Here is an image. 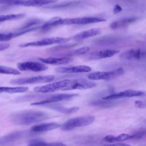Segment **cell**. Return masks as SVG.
<instances>
[{"instance_id":"cell-1","label":"cell","mask_w":146,"mask_h":146,"mask_svg":"<svg viewBox=\"0 0 146 146\" xmlns=\"http://www.w3.org/2000/svg\"><path fill=\"white\" fill-rule=\"evenodd\" d=\"M106 21V20L104 18L93 17H84L64 19H62L60 17H54L47 22L44 23L41 28L44 30H47L52 27L60 25H84Z\"/></svg>"},{"instance_id":"cell-2","label":"cell","mask_w":146,"mask_h":146,"mask_svg":"<svg viewBox=\"0 0 146 146\" xmlns=\"http://www.w3.org/2000/svg\"><path fill=\"white\" fill-rule=\"evenodd\" d=\"M48 116L45 112L38 111H25L11 115L10 120L18 125H27L46 120Z\"/></svg>"},{"instance_id":"cell-3","label":"cell","mask_w":146,"mask_h":146,"mask_svg":"<svg viewBox=\"0 0 146 146\" xmlns=\"http://www.w3.org/2000/svg\"><path fill=\"white\" fill-rule=\"evenodd\" d=\"M95 120V117L92 115L78 116L68 119L60 127L62 131H70L74 128L87 126Z\"/></svg>"},{"instance_id":"cell-4","label":"cell","mask_w":146,"mask_h":146,"mask_svg":"<svg viewBox=\"0 0 146 146\" xmlns=\"http://www.w3.org/2000/svg\"><path fill=\"white\" fill-rule=\"evenodd\" d=\"M70 38H64V37H51L42 39L39 40L33 41L30 42L24 43L19 44L21 47H39L44 46L47 45H52L55 44L64 43L69 41Z\"/></svg>"},{"instance_id":"cell-5","label":"cell","mask_w":146,"mask_h":146,"mask_svg":"<svg viewBox=\"0 0 146 146\" xmlns=\"http://www.w3.org/2000/svg\"><path fill=\"white\" fill-rule=\"evenodd\" d=\"M70 79H64L52 83L46 84L44 86H38L34 88V91L38 93H50L58 91H65L68 86Z\"/></svg>"},{"instance_id":"cell-6","label":"cell","mask_w":146,"mask_h":146,"mask_svg":"<svg viewBox=\"0 0 146 146\" xmlns=\"http://www.w3.org/2000/svg\"><path fill=\"white\" fill-rule=\"evenodd\" d=\"M124 70L123 68H117L108 71H98L92 72L88 75L87 77L90 80H111L123 75Z\"/></svg>"},{"instance_id":"cell-7","label":"cell","mask_w":146,"mask_h":146,"mask_svg":"<svg viewBox=\"0 0 146 146\" xmlns=\"http://www.w3.org/2000/svg\"><path fill=\"white\" fill-rule=\"evenodd\" d=\"M78 96L77 94H56L53 95L51 96H49L46 99L42 100L40 101H38L36 102L32 103L31 104V106H44L46 104H50L54 103H56L62 101L70 100H71L76 96Z\"/></svg>"},{"instance_id":"cell-8","label":"cell","mask_w":146,"mask_h":146,"mask_svg":"<svg viewBox=\"0 0 146 146\" xmlns=\"http://www.w3.org/2000/svg\"><path fill=\"white\" fill-rule=\"evenodd\" d=\"M54 76L52 75L46 76H37L31 77H26L22 78H18L10 80V83L13 84H35V83H47L53 81Z\"/></svg>"},{"instance_id":"cell-9","label":"cell","mask_w":146,"mask_h":146,"mask_svg":"<svg viewBox=\"0 0 146 146\" xmlns=\"http://www.w3.org/2000/svg\"><path fill=\"white\" fill-rule=\"evenodd\" d=\"M17 67L20 71L33 72L44 71L48 69V67L43 63L33 61L19 62L17 64Z\"/></svg>"},{"instance_id":"cell-10","label":"cell","mask_w":146,"mask_h":146,"mask_svg":"<svg viewBox=\"0 0 146 146\" xmlns=\"http://www.w3.org/2000/svg\"><path fill=\"white\" fill-rule=\"evenodd\" d=\"M96 84L92 81L83 79H70L65 91L74 90H85L94 88Z\"/></svg>"},{"instance_id":"cell-11","label":"cell","mask_w":146,"mask_h":146,"mask_svg":"<svg viewBox=\"0 0 146 146\" xmlns=\"http://www.w3.org/2000/svg\"><path fill=\"white\" fill-rule=\"evenodd\" d=\"M144 92L141 91H136L132 90H127L123 91H120L119 92H113L107 96L102 98L104 100H114L116 99L124 98H132L144 95Z\"/></svg>"},{"instance_id":"cell-12","label":"cell","mask_w":146,"mask_h":146,"mask_svg":"<svg viewBox=\"0 0 146 146\" xmlns=\"http://www.w3.org/2000/svg\"><path fill=\"white\" fill-rule=\"evenodd\" d=\"M57 0H17L13 5L25 7H38L54 3Z\"/></svg>"},{"instance_id":"cell-13","label":"cell","mask_w":146,"mask_h":146,"mask_svg":"<svg viewBox=\"0 0 146 146\" xmlns=\"http://www.w3.org/2000/svg\"><path fill=\"white\" fill-rule=\"evenodd\" d=\"M119 52V50L113 49H106L98 51L92 52L87 55L86 58L90 60H97L110 58Z\"/></svg>"},{"instance_id":"cell-14","label":"cell","mask_w":146,"mask_h":146,"mask_svg":"<svg viewBox=\"0 0 146 146\" xmlns=\"http://www.w3.org/2000/svg\"><path fill=\"white\" fill-rule=\"evenodd\" d=\"M91 71V68L86 65H79L76 66L59 67L55 68V71L58 73H84Z\"/></svg>"},{"instance_id":"cell-15","label":"cell","mask_w":146,"mask_h":146,"mask_svg":"<svg viewBox=\"0 0 146 146\" xmlns=\"http://www.w3.org/2000/svg\"><path fill=\"white\" fill-rule=\"evenodd\" d=\"M100 34H101V30L100 29H98V28L91 29H89V30L82 31L81 33H79L72 36L71 38H70V39H72L75 41H80L88 38L98 35Z\"/></svg>"},{"instance_id":"cell-16","label":"cell","mask_w":146,"mask_h":146,"mask_svg":"<svg viewBox=\"0 0 146 146\" xmlns=\"http://www.w3.org/2000/svg\"><path fill=\"white\" fill-rule=\"evenodd\" d=\"M146 55V52L141 49H130L120 55V58L125 59H140Z\"/></svg>"},{"instance_id":"cell-17","label":"cell","mask_w":146,"mask_h":146,"mask_svg":"<svg viewBox=\"0 0 146 146\" xmlns=\"http://www.w3.org/2000/svg\"><path fill=\"white\" fill-rule=\"evenodd\" d=\"M39 60L43 63L50 64H55V65H61L65 64L71 62L72 60V59L70 57L67 56H62L60 58H54V57H49V58H40Z\"/></svg>"},{"instance_id":"cell-18","label":"cell","mask_w":146,"mask_h":146,"mask_svg":"<svg viewBox=\"0 0 146 146\" xmlns=\"http://www.w3.org/2000/svg\"><path fill=\"white\" fill-rule=\"evenodd\" d=\"M60 127V125L56 123H47L37 124L31 128V131L34 132H43L55 129Z\"/></svg>"},{"instance_id":"cell-19","label":"cell","mask_w":146,"mask_h":146,"mask_svg":"<svg viewBox=\"0 0 146 146\" xmlns=\"http://www.w3.org/2000/svg\"><path fill=\"white\" fill-rule=\"evenodd\" d=\"M137 20L136 17L124 18L115 22H113L110 25V27L112 29H117L121 27H124L128 26L129 24L134 22Z\"/></svg>"},{"instance_id":"cell-20","label":"cell","mask_w":146,"mask_h":146,"mask_svg":"<svg viewBox=\"0 0 146 146\" xmlns=\"http://www.w3.org/2000/svg\"><path fill=\"white\" fill-rule=\"evenodd\" d=\"M132 139V135L131 134H127V133H121L117 136L109 135L106 136L103 138V140L108 142V143H114V142H119L127 140Z\"/></svg>"},{"instance_id":"cell-21","label":"cell","mask_w":146,"mask_h":146,"mask_svg":"<svg viewBox=\"0 0 146 146\" xmlns=\"http://www.w3.org/2000/svg\"><path fill=\"white\" fill-rule=\"evenodd\" d=\"M44 106H46L49 108H51L53 110H55L56 111L63 113H66V114H70V113H72L77 112L79 110V108L78 107H64L63 106H58V105H52V104H46L44 105Z\"/></svg>"},{"instance_id":"cell-22","label":"cell","mask_w":146,"mask_h":146,"mask_svg":"<svg viewBox=\"0 0 146 146\" xmlns=\"http://www.w3.org/2000/svg\"><path fill=\"white\" fill-rule=\"evenodd\" d=\"M27 87L18 86V87H0V94L9 93H22L25 92L28 90Z\"/></svg>"},{"instance_id":"cell-23","label":"cell","mask_w":146,"mask_h":146,"mask_svg":"<svg viewBox=\"0 0 146 146\" xmlns=\"http://www.w3.org/2000/svg\"><path fill=\"white\" fill-rule=\"evenodd\" d=\"M80 3L79 1H69V2H64L61 3L56 4V5H52L50 6H47L44 7V9H64L69 7H71L75 6H76Z\"/></svg>"},{"instance_id":"cell-24","label":"cell","mask_w":146,"mask_h":146,"mask_svg":"<svg viewBox=\"0 0 146 146\" xmlns=\"http://www.w3.org/2000/svg\"><path fill=\"white\" fill-rule=\"evenodd\" d=\"M27 146H66L64 144L60 142L46 143L40 140H31Z\"/></svg>"},{"instance_id":"cell-25","label":"cell","mask_w":146,"mask_h":146,"mask_svg":"<svg viewBox=\"0 0 146 146\" xmlns=\"http://www.w3.org/2000/svg\"><path fill=\"white\" fill-rule=\"evenodd\" d=\"M117 102H113V100H104L102 99L101 100H95L92 102L91 104L94 106L103 107H109L114 106Z\"/></svg>"},{"instance_id":"cell-26","label":"cell","mask_w":146,"mask_h":146,"mask_svg":"<svg viewBox=\"0 0 146 146\" xmlns=\"http://www.w3.org/2000/svg\"><path fill=\"white\" fill-rule=\"evenodd\" d=\"M90 51V47L88 46H84L82 47H80L79 48L76 49L75 50H73L72 51H70L68 53H66L65 55H63V56H67L70 57L72 56H76V55H79L84 54L87 52H88Z\"/></svg>"},{"instance_id":"cell-27","label":"cell","mask_w":146,"mask_h":146,"mask_svg":"<svg viewBox=\"0 0 146 146\" xmlns=\"http://www.w3.org/2000/svg\"><path fill=\"white\" fill-rule=\"evenodd\" d=\"M25 17V14H8V15H0V22L6 21H13L23 18Z\"/></svg>"},{"instance_id":"cell-28","label":"cell","mask_w":146,"mask_h":146,"mask_svg":"<svg viewBox=\"0 0 146 146\" xmlns=\"http://www.w3.org/2000/svg\"><path fill=\"white\" fill-rule=\"evenodd\" d=\"M0 74L9 75H19L21 74V72L11 67L0 66Z\"/></svg>"},{"instance_id":"cell-29","label":"cell","mask_w":146,"mask_h":146,"mask_svg":"<svg viewBox=\"0 0 146 146\" xmlns=\"http://www.w3.org/2000/svg\"><path fill=\"white\" fill-rule=\"evenodd\" d=\"M132 139L133 140H140L143 139L146 136V128H141L137 130L135 132L131 134Z\"/></svg>"},{"instance_id":"cell-30","label":"cell","mask_w":146,"mask_h":146,"mask_svg":"<svg viewBox=\"0 0 146 146\" xmlns=\"http://www.w3.org/2000/svg\"><path fill=\"white\" fill-rule=\"evenodd\" d=\"M41 22H42V21L39 19H31L29 21H28L27 22H26L23 26H22L19 29L23 30V29H28V28H30V27H31L36 26L35 25H38V24H40Z\"/></svg>"},{"instance_id":"cell-31","label":"cell","mask_w":146,"mask_h":146,"mask_svg":"<svg viewBox=\"0 0 146 146\" xmlns=\"http://www.w3.org/2000/svg\"><path fill=\"white\" fill-rule=\"evenodd\" d=\"M13 38L11 33H0V41H7Z\"/></svg>"},{"instance_id":"cell-32","label":"cell","mask_w":146,"mask_h":146,"mask_svg":"<svg viewBox=\"0 0 146 146\" xmlns=\"http://www.w3.org/2000/svg\"><path fill=\"white\" fill-rule=\"evenodd\" d=\"M76 44H67V45H62V46H58L56 47H54L53 48H51V50L52 51H57V50H61L63 49H66V48H71L74 46H75Z\"/></svg>"},{"instance_id":"cell-33","label":"cell","mask_w":146,"mask_h":146,"mask_svg":"<svg viewBox=\"0 0 146 146\" xmlns=\"http://www.w3.org/2000/svg\"><path fill=\"white\" fill-rule=\"evenodd\" d=\"M17 0H0V5H13L14 2Z\"/></svg>"},{"instance_id":"cell-34","label":"cell","mask_w":146,"mask_h":146,"mask_svg":"<svg viewBox=\"0 0 146 146\" xmlns=\"http://www.w3.org/2000/svg\"><path fill=\"white\" fill-rule=\"evenodd\" d=\"M135 106L137 107H144L146 106V103L144 102L143 101H141V100H137L135 102Z\"/></svg>"},{"instance_id":"cell-35","label":"cell","mask_w":146,"mask_h":146,"mask_svg":"<svg viewBox=\"0 0 146 146\" xmlns=\"http://www.w3.org/2000/svg\"><path fill=\"white\" fill-rule=\"evenodd\" d=\"M102 146H131V145L126 143H115V144H105Z\"/></svg>"},{"instance_id":"cell-36","label":"cell","mask_w":146,"mask_h":146,"mask_svg":"<svg viewBox=\"0 0 146 146\" xmlns=\"http://www.w3.org/2000/svg\"><path fill=\"white\" fill-rule=\"evenodd\" d=\"M10 47V44L7 43H0V51L7 49Z\"/></svg>"},{"instance_id":"cell-37","label":"cell","mask_w":146,"mask_h":146,"mask_svg":"<svg viewBox=\"0 0 146 146\" xmlns=\"http://www.w3.org/2000/svg\"><path fill=\"white\" fill-rule=\"evenodd\" d=\"M122 10V8L120 7V6H119V5H116L115 7L113 8V13L116 14L119 12H120Z\"/></svg>"}]
</instances>
